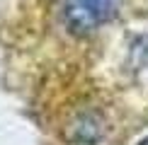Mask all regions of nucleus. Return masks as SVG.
I'll return each instance as SVG.
<instances>
[{
  "label": "nucleus",
  "instance_id": "nucleus-1",
  "mask_svg": "<svg viewBox=\"0 0 148 145\" xmlns=\"http://www.w3.org/2000/svg\"><path fill=\"white\" fill-rule=\"evenodd\" d=\"M119 5L121 0H66L63 22L73 34H90L114 20Z\"/></svg>",
  "mask_w": 148,
  "mask_h": 145
},
{
  "label": "nucleus",
  "instance_id": "nucleus-2",
  "mask_svg": "<svg viewBox=\"0 0 148 145\" xmlns=\"http://www.w3.org/2000/svg\"><path fill=\"white\" fill-rule=\"evenodd\" d=\"M141 145H148V138H146V140H141Z\"/></svg>",
  "mask_w": 148,
  "mask_h": 145
}]
</instances>
